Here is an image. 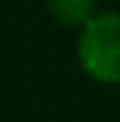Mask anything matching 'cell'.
<instances>
[{"label":"cell","instance_id":"obj_1","mask_svg":"<svg viewBox=\"0 0 120 122\" xmlns=\"http://www.w3.org/2000/svg\"><path fill=\"white\" fill-rule=\"evenodd\" d=\"M79 65L101 84H120V14L101 11L79 30Z\"/></svg>","mask_w":120,"mask_h":122},{"label":"cell","instance_id":"obj_2","mask_svg":"<svg viewBox=\"0 0 120 122\" xmlns=\"http://www.w3.org/2000/svg\"><path fill=\"white\" fill-rule=\"evenodd\" d=\"M46 11L57 25L71 27V30H76V27L82 30L98 14L96 0H46Z\"/></svg>","mask_w":120,"mask_h":122}]
</instances>
